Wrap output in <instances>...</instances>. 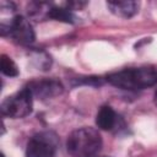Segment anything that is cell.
<instances>
[{"label":"cell","instance_id":"cell-6","mask_svg":"<svg viewBox=\"0 0 157 157\" xmlns=\"http://www.w3.org/2000/svg\"><path fill=\"white\" fill-rule=\"evenodd\" d=\"M27 88L31 91L33 97H37L39 99H48L56 97L63 93L64 87L63 85L54 78H40L29 82Z\"/></svg>","mask_w":157,"mask_h":157},{"label":"cell","instance_id":"cell-1","mask_svg":"<svg viewBox=\"0 0 157 157\" xmlns=\"http://www.w3.org/2000/svg\"><path fill=\"white\" fill-rule=\"evenodd\" d=\"M107 81L121 90L137 91L155 86L157 83V69L152 66L130 67L107 76Z\"/></svg>","mask_w":157,"mask_h":157},{"label":"cell","instance_id":"cell-9","mask_svg":"<svg viewBox=\"0 0 157 157\" xmlns=\"http://www.w3.org/2000/svg\"><path fill=\"white\" fill-rule=\"evenodd\" d=\"M0 69H1V72L4 75L9 76V77H15V76L18 75V69H17L15 61L10 56H7L5 54L1 55V59H0Z\"/></svg>","mask_w":157,"mask_h":157},{"label":"cell","instance_id":"cell-5","mask_svg":"<svg viewBox=\"0 0 157 157\" xmlns=\"http://www.w3.org/2000/svg\"><path fill=\"white\" fill-rule=\"evenodd\" d=\"M6 34L10 36L15 42H17L20 44H25V45L33 43L34 38H36L32 25L29 23V21L27 18H25L21 15H17L15 17V20L11 22Z\"/></svg>","mask_w":157,"mask_h":157},{"label":"cell","instance_id":"cell-3","mask_svg":"<svg viewBox=\"0 0 157 157\" xmlns=\"http://www.w3.org/2000/svg\"><path fill=\"white\" fill-rule=\"evenodd\" d=\"M32 107L33 96L31 91L27 87H25L21 91L13 93L12 96L6 97L0 105V110L5 117L21 119L32 113Z\"/></svg>","mask_w":157,"mask_h":157},{"label":"cell","instance_id":"cell-4","mask_svg":"<svg viewBox=\"0 0 157 157\" xmlns=\"http://www.w3.org/2000/svg\"><path fill=\"white\" fill-rule=\"evenodd\" d=\"M59 146L58 136L52 131L33 135L26 147V157H55Z\"/></svg>","mask_w":157,"mask_h":157},{"label":"cell","instance_id":"cell-10","mask_svg":"<svg viewBox=\"0 0 157 157\" xmlns=\"http://www.w3.org/2000/svg\"><path fill=\"white\" fill-rule=\"evenodd\" d=\"M153 101H155V104L157 105V90H156V92H155V96H153Z\"/></svg>","mask_w":157,"mask_h":157},{"label":"cell","instance_id":"cell-7","mask_svg":"<svg viewBox=\"0 0 157 157\" xmlns=\"http://www.w3.org/2000/svg\"><path fill=\"white\" fill-rule=\"evenodd\" d=\"M140 4L136 1H108L107 7L112 13L123 18H130L139 11Z\"/></svg>","mask_w":157,"mask_h":157},{"label":"cell","instance_id":"cell-8","mask_svg":"<svg viewBox=\"0 0 157 157\" xmlns=\"http://www.w3.org/2000/svg\"><path fill=\"white\" fill-rule=\"evenodd\" d=\"M96 124L102 130H113L118 124V115L109 105H103L96 115Z\"/></svg>","mask_w":157,"mask_h":157},{"label":"cell","instance_id":"cell-2","mask_svg":"<svg viewBox=\"0 0 157 157\" xmlns=\"http://www.w3.org/2000/svg\"><path fill=\"white\" fill-rule=\"evenodd\" d=\"M102 147V137L93 128H78L66 140V150L72 157H94Z\"/></svg>","mask_w":157,"mask_h":157}]
</instances>
